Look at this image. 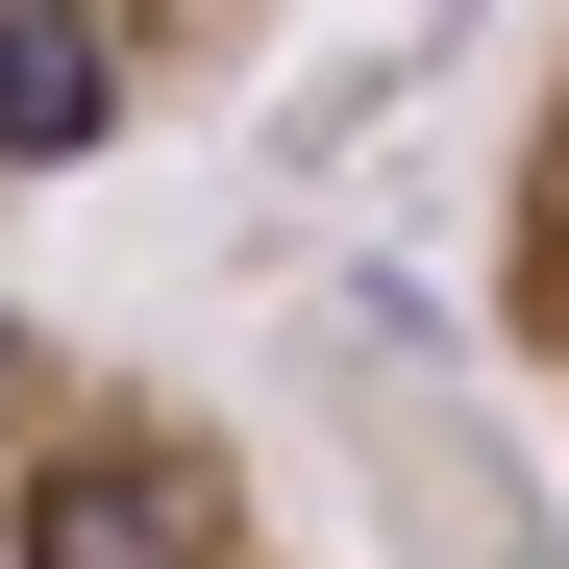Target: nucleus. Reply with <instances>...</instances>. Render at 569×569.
<instances>
[{"label": "nucleus", "instance_id": "nucleus-1", "mask_svg": "<svg viewBox=\"0 0 569 569\" xmlns=\"http://www.w3.org/2000/svg\"><path fill=\"white\" fill-rule=\"evenodd\" d=\"M0 569H322V545L199 371L0 298Z\"/></svg>", "mask_w": 569, "mask_h": 569}, {"label": "nucleus", "instance_id": "nucleus-2", "mask_svg": "<svg viewBox=\"0 0 569 569\" xmlns=\"http://www.w3.org/2000/svg\"><path fill=\"white\" fill-rule=\"evenodd\" d=\"M298 0H0V173H100L124 124L223 100Z\"/></svg>", "mask_w": 569, "mask_h": 569}, {"label": "nucleus", "instance_id": "nucleus-3", "mask_svg": "<svg viewBox=\"0 0 569 569\" xmlns=\"http://www.w3.org/2000/svg\"><path fill=\"white\" fill-rule=\"evenodd\" d=\"M496 371H520L545 446H569V0H545V74H520V124H496Z\"/></svg>", "mask_w": 569, "mask_h": 569}]
</instances>
